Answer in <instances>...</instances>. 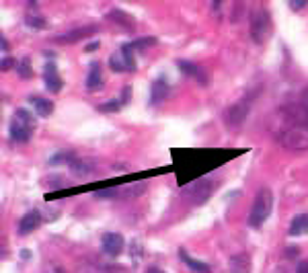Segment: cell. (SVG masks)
<instances>
[{
    "label": "cell",
    "mask_w": 308,
    "mask_h": 273,
    "mask_svg": "<svg viewBox=\"0 0 308 273\" xmlns=\"http://www.w3.org/2000/svg\"><path fill=\"white\" fill-rule=\"evenodd\" d=\"M35 117L31 115L27 109H15L11 121H9V136L17 144H25L31 140L35 132Z\"/></svg>",
    "instance_id": "cell-1"
},
{
    "label": "cell",
    "mask_w": 308,
    "mask_h": 273,
    "mask_svg": "<svg viewBox=\"0 0 308 273\" xmlns=\"http://www.w3.org/2000/svg\"><path fill=\"white\" fill-rule=\"evenodd\" d=\"M271 209H273V191L263 187V189H259V193L253 201L251 214H249V226H253V228L263 226V222L271 216Z\"/></svg>",
    "instance_id": "cell-2"
},
{
    "label": "cell",
    "mask_w": 308,
    "mask_h": 273,
    "mask_svg": "<svg viewBox=\"0 0 308 273\" xmlns=\"http://www.w3.org/2000/svg\"><path fill=\"white\" fill-rule=\"evenodd\" d=\"M214 189H216V181H214V177H201V179L193 181L189 187H185V189H183V195H185V199H187L189 203L201 205V203H206V201L212 197Z\"/></svg>",
    "instance_id": "cell-3"
},
{
    "label": "cell",
    "mask_w": 308,
    "mask_h": 273,
    "mask_svg": "<svg viewBox=\"0 0 308 273\" xmlns=\"http://www.w3.org/2000/svg\"><path fill=\"white\" fill-rule=\"evenodd\" d=\"M269 33H271V17L263 7H259L251 13V39L257 45H263Z\"/></svg>",
    "instance_id": "cell-4"
},
{
    "label": "cell",
    "mask_w": 308,
    "mask_h": 273,
    "mask_svg": "<svg viewBox=\"0 0 308 273\" xmlns=\"http://www.w3.org/2000/svg\"><path fill=\"white\" fill-rule=\"evenodd\" d=\"M251 107H253V95H246V97H242L238 103H234V105L226 111V115H224L226 126L232 128V130L240 128V126L244 124L246 115L251 113Z\"/></svg>",
    "instance_id": "cell-5"
},
{
    "label": "cell",
    "mask_w": 308,
    "mask_h": 273,
    "mask_svg": "<svg viewBox=\"0 0 308 273\" xmlns=\"http://www.w3.org/2000/svg\"><path fill=\"white\" fill-rule=\"evenodd\" d=\"M126 249V240L117 232H107L103 234V253L109 257H119Z\"/></svg>",
    "instance_id": "cell-6"
},
{
    "label": "cell",
    "mask_w": 308,
    "mask_h": 273,
    "mask_svg": "<svg viewBox=\"0 0 308 273\" xmlns=\"http://www.w3.org/2000/svg\"><path fill=\"white\" fill-rule=\"evenodd\" d=\"M169 93H171L169 82L165 80V76H159L157 80L152 82V86H150V107L161 105L169 97Z\"/></svg>",
    "instance_id": "cell-7"
},
{
    "label": "cell",
    "mask_w": 308,
    "mask_h": 273,
    "mask_svg": "<svg viewBox=\"0 0 308 273\" xmlns=\"http://www.w3.org/2000/svg\"><path fill=\"white\" fill-rule=\"evenodd\" d=\"M43 80H45L47 90H49V93H54V95H58L60 90H62V86H64L62 78L58 76V68H56L54 62H47L45 64V68H43Z\"/></svg>",
    "instance_id": "cell-8"
},
{
    "label": "cell",
    "mask_w": 308,
    "mask_h": 273,
    "mask_svg": "<svg viewBox=\"0 0 308 273\" xmlns=\"http://www.w3.org/2000/svg\"><path fill=\"white\" fill-rule=\"evenodd\" d=\"M41 222H43L41 211H37V209L27 211V214L21 218V222H19V234H29V232H33Z\"/></svg>",
    "instance_id": "cell-9"
},
{
    "label": "cell",
    "mask_w": 308,
    "mask_h": 273,
    "mask_svg": "<svg viewBox=\"0 0 308 273\" xmlns=\"http://www.w3.org/2000/svg\"><path fill=\"white\" fill-rule=\"evenodd\" d=\"M95 31H97V27H95V25H92V27H80V29H74V31L64 33V35L54 37V41H58V43H76V41H80V39L92 35Z\"/></svg>",
    "instance_id": "cell-10"
},
{
    "label": "cell",
    "mask_w": 308,
    "mask_h": 273,
    "mask_svg": "<svg viewBox=\"0 0 308 273\" xmlns=\"http://www.w3.org/2000/svg\"><path fill=\"white\" fill-rule=\"evenodd\" d=\"M230 273H251V257L246 253H238L230 257Z\"/></svg>",
    "instance_id": "cell-11"
},
{
    "label": "cell",
    "mask_w": 308,
    "mask_h": 273,
    "mask_svg": "<svg viewBox=\"0 0 308 273\" xmlns=\"http://www.w3.org/2000/svg\"><path fill=\"white\" fill-rule=\"evenodd\" d=\"M177 66H179V70L183 72V74H187V76H195L197 80H199V84L201 86H206L208 82H206V76L201 74V70H199V66L195 64V62H189V60H177Z\"/></svg>",
    "instance_id": "cell-12"
},
{
    "label": "cell",
    "mask_w": 308,
    "mask_h": 273,
    "mask_svg": "<svg viewBox=\"0 0 308 273\" xmlns=\"http://www.w3.org/2000/svg\"><path fill=\"white\" fill-rule=\"evenodd\" d=\"M29 103L33 105L35 113H37V115H41V117H49V115L54 113V103H52L49 99H45V97L31 95V97H29Z\"/></svg>",
    "instance_id": "cell-13"
},
{
    "label": "cell",
    "mask_w": 308,
    "mask_h": 273,
    "mask_svg": "<svg viewBox=\"0 0 308 273\" xmlns=\"http://www.w3.org/2000/svg\"><path fill=\"white\" fill-rule=\"evenodd\" d=\"M103 86V74H101V64L99 62H92L88 76H86V88L88 90H97Z\"/></svg>",
    "instance_id": "cell-14"
},
{
    "label": "cell",
    "mask_w": 308,
    "mask_h": 273,
    "mask_svg": "<svg viewBox=\"0 0 308 273\" xmlns=\"http://www.w3.org/2000/svg\"><path fill=\"white\" fill-rule=\"evenodd\" d=\"M179 257H181V261L187 265L191 271H195V273H212V267L208 265V263H203V261H197V259H193V257H189L185 251H179Z\"/></svg>",
    "instance_id": "cell-15"
},
{
    "label": "cell",
    "mask_w": 308,
    "mask_h": 273,
    "mask_svg": "<svg viewBox=\"0 0 308 273\" xmlns=\"http://www.w3.org/2000/svg\"><path fill=\"white\" fill-rule=\"evenodd\" d=\"M119 56L126 64V72H134L136 70V60H134V45L132 43H123L119 47Z\"/></svg>",
    "instance_id": "cell-16"
},
{
    "label": "cell",
    "mask_w": 308,
    "mask_h": 273,
    "mask_svg": "<svg viewBox=\"0 0 308 273\" xmlns=\"http://www.w3.org/2000/svg\"><path fill=\"white\" fill-rule=\"evenodd\" d=\"M304 232H308V214L296 216V218L292 220V224H290V230H288L290 236H300V234H304Z\"/></svg>",
    "instance_id": "cell-17"
},
{
    "label": "cell",
    "mask_w": 308,
    "mask_h": 273,
    "mask_svg": "<svg viewBox=\"0 0 308 273\" xmlns=\"http://www.w3.org/2000/svg\"><path fill=\"white\" fill-rule=\"evenodd\" d=\"M70 169H72L74 175L86 177V175H90L92 171H95V165H92L90 160H78V158H74V160L70 162Z\"/></svg>",
    "instance_id": "cell-18"
},
{
    "label": "cell",
    "mask_w": 308,
    "mask_h": 273,
    "mask_svg": "<svg viewBox=\"0 0 308 273\" xmlns=\"http://www.w3.org/2000/svg\"><path fill=\"white\" fill-rule=\"evenodd\" d=\"M107 19H109V21H113V23H119V25H123L126 29H134V21L130 19V15L121 13V11H117V9L109 11V13H107Z\"/></svg>",
    "instance_id": "cell-19"
},
{
    "label": "cell",
    "mask_w": 308,
    "mask_h": 273,
    "mask_svg": "<svg viewBox=\"0 0 308 273\" xmlns=\"http://www.w3.org/2000/svg\"><path fill=\"white\" fill-rule=\"evenodd\" d=\"M146 189V183L142 181V183H134V185H126V187H115V191L123 197H138L142 191Z\"/></svg>",
    "instance_id": "cell-20"
},
{
    "label": "cell",
    "mask_w": 308,
    "mask_h": 273,
    "mask_svg": "<svg viewBox=\"0 0 308 273\" xmlns=\"http://www.w3.org/2000/svg\"><path fill=\"white\" fill-rule=\"evenodd\" d=\"M25 25L31 27V29H45L47 27V21L39 15H25Z\"/></svg>",
    "instance_id": "cell-21"
},
{
    "label": "cell",
    "mask_w": 308,
    "mask_h": 273,
    "mask_svg": "<svg viewBox=\"0 0 308 273\" xmlns=\"http://www.w3.org/2000/svg\"><path fill=\"white\" fill-rule=\"evenodd\" d=\"M17 72H19L21 78H31V76H33V68H31V60L29 58L21 60L19 66H17Z\"/></svg>",
    "instance_id": "cell-22"
},
{
    "label": "cell",
    "mask_w": 308,
    "mask_h": 273,
    "mask_svg": "<svg viewBox=\"0 0 308 273\" xmlns=\"http://www.w3.org/2000/svg\"><path fill=\"white\" fill-rule=\"evenodd\" d=\"M132 45H134V49H138V51H146V47L157 45V39H154V37H142V39H136Z\"/></svg>",
    "instance_id": "cell-23"
},
{
    "label": "cell",
    "mask_w": 308,
    "mask_h": 273,
    "mask_svg": "<svg viewBox=\"0 0 308 273\" xmlns=\"http://www.w3.org/2000/svg\"><path fill=\"white\" fill-rule=\"evenodd\" d=\"M109 68H111L113 72H123V70H126V64H123V60H121L119 53H113V56L109 58Z\"/></svg>",
    "instance_id": "cell-24"
},
{
    "label": "cell",
    "mask_w": 308,
    "mask_h": 273,
    "mask_svg": "<svg viewBox=\"0 0 308 273\" xmlns=\"http://www.w3.org/2000/svg\"><path fill=\"white\" fill-rule=\"evenodd\" d=\"M76 156L72 154V152H62V154H56V156H52L49 158V165H60V162H72Z\"/></svg>",
    "instance_id": "cell-25"
},
{
    "label": "cell",
    "mask_w": 308,
    "mask_h": 273,
    "mask_svg": "<svg viewBox=\"0 0 308 273\" xmlns=\"http://www.w3.org/2000/svg\"><path fill=\"white\" fill-rule=\"evenodd\" d=\"M119 103H121V107L123 105H128L130 101H132V86H126V88H123L121 90V95H119V99H117Z\"/></svg>",
    "instance_id": "cell-26"
},
{
    "label": "cell",
    "mask_w": 308,
    "mask_h": 273,
    "mask_svg": "<svg viewBox=\"0 0 308 273\" xmlns=\"http://www.w3.org/2000/svg\"><path fill=\"white\" fill-rule=\"evenodd\" d=\"M121 109V103L119 101H111V103H105V105H99V111H107V113H111V111H119Z\"/></svg>",
    "instance_id": "cell-27"
},
{
    "label": "cell",
    "mask_w": 308,
    "mask_h": 273,
    "mask_svg": "<svg viewBox=\"0 0 308 273\" xmlns=\"http://www.w3.org/2000/svg\"><path fill=\"white\" fill-rule=\"evenodd\" d=\"M138 259H142V245H138V242H132V261L138 263Z\"/></svg>",
    "instance_id": "cell-28"
},
{
    "label": "cell",
    "mask_w": 308,
    "mask_h": 273,
    "mask_svg": "<svg viewBox=\"0 0 308 273\" xmlns=\"http://www.w3.org/2000/svg\"><path fill=\"white\" fill-rule=\"evenodd\" d=\"M13 68H17L15 66V60L13 58H3V66H0V70L7 72V70H13Z\"/></svg>",
    "instance_id": "cell-29"
},
{
    "label": "cell",
    "mask_w": 308,
    "mask_h": 273,
    "mask_svg": "<svg viewBox=\"0 0 308 273\" xmlns=\"http://www.w3.org/2000/svg\"><path fill=\"white\" fill-rule=\"evenodd\" d=\"M308 5V0H292L290 3V7L294 9V11H300V9H304Z\"/></svg>",
    "instance_id": "cell-30"
},
{
    "label": "cell",
    "mask_w": 308,
    "mask_h": 273,
    "mask_svg": "<svg viewBox=\"0 0 308 273\" xmlns=\"http://www.w3.org/2000/svg\"><path fill=\"white\" fill-rule=\"evenodd\" d=\"M300 105H302V107H304V109L308 111V88H306L304 93L300 95Z\"/></svg>",
    "instance_id": "cell-31"
},
{
    "label": "cell",
    "mask_w": 308,
    "mask_h": 273,
    "mask_svg": "<svg viewBox=\"0 0 308 273\" xmlns=\"http://www.w3.org/2000/svg\"><path fill=\"white\" fill-rule=\"evenodd\" d=\"M296 273H308V259H306V261H302V263L298 265Z\"/></svg>",
    "instance_id": "cell-32"
},
{
    "label": "cell",
    "mask_w": 308,
    "mask_h": 273,
    "mask_svg": "<svg viewBox=\"0 0 308 273\" xmlns=\"http://www.w3.org/2000/svg\"><path fill=\"white\" fill-rule=\"evenodd\" d=\"M99 45H101L99 41H92V43H88V45H86V49H84V51H88V53H90V51H97V49H99Z\"/></svg>",
    "instance_id": "cell-33"
},
{
    "label": "cell",
    "mask_w": 308,
    "mask_h": 273,
    "mask_svg": "<svg viewBox=\"0 0 308 273\" xmlns=\"http://www.w3.org/2000/svg\"><path fill=\"white\" fill-rule=\"evenodd\" d=\"M19 255H21V259H23V261H29L31 257H33V255H31V251H27V249H23Z\"/></svg>",
    "instance_id": "cell-34"
},
{
    "label": "cell",
    "mask_w": 308,
    "mask_h": 273,
    "mask_svg": "<svg viewBox=\"0 0 308 273\" xmlns=\"http://www.w3.org/2000/svg\"><path fill=\"white\" fill-rule=\"evenodd\" d=\"M146 273H165L163 269H159V267H148L146 269Z\"/></svg>",
    "instance_id": "cell-35"
},
{
    "label": "cell",
    "mask_w": 308,
    "mask_h": 273,
    "mask_svg": "<svg viewBox=\"0 0 308 273\" xmlns=\"http://www.w3.org/2000/svg\"><path fill=\"white\" fill-rule=\"evenodd\" d=\"M3 51H5V53L9 51V43H7V39H5V37H3Z\"/></svg>",
    "instance_id": "cell-36"
}]
</instances>
